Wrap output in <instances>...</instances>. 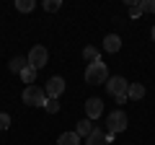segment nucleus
<instances>
[{
  "label": "nucleus",
  "mask_w": 155,
  "mask_h": 145,
  "mask_svg": "<svg viewBox=\"0 0 155 145\" xmlns=\"http://www.w3.org/2000/svg\"><path fill=\"white\" fill-rule=\"evenodd\" d=\"M145 86L142 83H129V91H127V99H132V101H140V99H145Z\"/></svg>",
  "instance_id": "nucleus-9"
},
{
  "label": "nucleus",
  "mask_w": 155,
  "mask_h": 145,
  "mask_svg": "<svg viewBox=\"0 0 155 145\" xmlns=\"http://www.w3.org/2000/svg\"><path fill=\"white\" fill-rule=\"evenodd\" d=\"M21 99H23V104H28V106H44L47 104V93H44V88H39V86H26L23 93H21Z\"/></svg>",
  "instance_id": "nucleus-4"
},
{
  "label": "nucleus",
  "mask_w": 155,
  "mask_h": 145,
  "mask_svg": "<svg viewBox=\"0 0 155 145\" xmlns=\"http://www.w3.org/2000/svg\"><path fill=\"white\" fill-rule=\"evenodd\" d=\"M104 49H106V52H119V49H122V39H119L116 34H106Z\"/></svg>",
  "instance_id": "nucleus-8"
},
{
  "label": "nucleus",
  "mask_w": 155,
  "mask_h": 145,
  "mask_svg": "<svg viewBox=\"0 0 155 145\" xmlns=\"http://www.w3.org/2000/svg\"><path fill=\"white\" fill-rule=\"evenodd\" d=\"M127 130V114L122 109H114V112L106 117V132L109 135H116V132H124Z\"/></svg>",
  "instance_id": "nucleus-3"
},
{
  "label": "nucleus",
  "mask_w": 155,
  "mask_h": 145,
  "mask_svg": "<svg viewBox=\"0 0 155 145\" xmlns=\"http://www.w3.org/2000/svg\"><path fill=\"white\" fill-rule=\"evenodd\" d=\"M106 80H109V67H106V62L96 60V62H91L85 67V83L88 86H98V83H106Z\"/></svg>",
  "instance_id": "nucleus-1"
},
{
  "label": "nucleus",
  "mask_w": 155,
  "mask_h": 145,
  "mask_svg": "<svg viewBox=\"0 0 155 145\" xmlns=\"http://www.w3.org/2000/svg\"><path fill=\"white\" fill-rule=\"evenodd\" d=\"M57 145H80V135L78 132H62Z\"/></svg>",
  "instance_id": "nucleus-11"
},
{
  "label": "nucleus",
  "mask_w": 155,
  "mask_h": 145,
  "mask_svg": "<svg viewBox=\"0 0 155 145\" xmlns=\"http://www.w3.org/2000/svg\"><path fill=\"white\" fill-rule=\"evenodd\" d=\"M34 0H16V11H21V13H28V11H34Z\"/></svg>",
  "instance_id": "nucleus-15"
},
{
  "label": "nucleus",
  "mask_w": 155,
  "mask_h": 145,
  "mask_svg": "<svg viewBox=\"0 0 155 145\" xmlns=\"http://www.w3.org/2000/svg\"><path fill=\"white\" fill-rule=\"evenodd\" d=\"M44 109H47L49 114H57V112H60V104H57V99H47Z\"/></svg>",
  "instance_id": "nucleus-19"
},
{
  "label": "nucleus",
  "mask_w": 155,
  "mask_h": 145,
  "mask_svg": "<svg viewBox=\"0 0 155 145\" xmlns=\"http://www.w3.org/2000/svg\"><path fill=\"white\" fill-rule=\"evenodd\" d=\"M26 60H28V65H31L34 70H41V67L47 65V60H49V52H47L44 47L36 44V47H31V52H28Z\"/></svg>",
  "instance_id": "nucleus-5"
},
{
  "label": "nucleus",
  "mask_w": 155,
  "mask_h": 145,
  "mask_svg": "<svg viewBox=\"0 0 155 145\" xmlns=\"http://www.w3.org/2000/svg\"><path fill=\"white\" fill-rule=\"evenodd\" d=\"M78 135H80V137H88L91 132H93V124H91V119H80V122H78V130H75Z\"/></svg>",
  "instance_id": "nucleus-13"
},
{
  "label": "nucleus",
  "mask_w": 155,
  "mask_h": 145,
  "mask_svg": "<svg viewBox=\"0 0 155 145\" xmlns=\"http://www.w3.org/2000/svg\"><path fill=\"white\" fill-rule=\"evenodd\" d=\"M21 80H23V83H28V86H34V80H36V70H34V67L28 65L26 70L21 72Z\"/></svg>",
  "instance_id": "nucleus-14"
},
{
  "label": "nucleus",
  "mask_w": 155,
  "mask_h": 145,
  "mask_svg": "<svg viewBox=\"0 0 155 145\" xmlns=\"http://www.w3.org/2000/svg\"><path fill=\"white\" fill-rule=\"evenodd\" d=\"M8 124H11V117L0 112V132H3V130H8Z\"/></svg>",
  "instance_id": "nucleus-20"
},
{
  "label": "nucleus",
  "mask_w": 155,
  "mask_h": 145,
  "mask_svg": "<svg viewBox=\"0 0 155 145\" xmlns=\"http://www.w3.org/2000/svg\"><path fill=\"white\" fill-rule=\"evenodd\" d=\"M140 13H155V0H140Z\"/></svg>",
  "instance_id": "nucleus-17"
},
{
  "label": "nucleus",
  "mask_w": 155,
  "mask_h": 145,
  "mask_svg": "<svg viewBox=\"0 0 155 145\" xmlns=\"http://www.w3.org/2000/svg\"><path fill=\"white\" fill-rule=\"evenodd\" d=\"M85 145H109V143H106V132L98 130V127H93V132L88 135V143H85Z\"/></svg>",
  "instance_id": "nucleus-10"
},
{
  "label": "nucleus",
  "mask_w": 155,
  "mask_h": 145,
  "mask_svg": "<svg viewBox=\"0 0 155 145\" xmlns=\"http://www.w3.org/2000/svg\"><path fill=\"white\" fill-rule=\"evenodd\" d=\"M8 67H11L13 72H18V75H21V72L28 67V60H26V57H13V60L8 62Z\"/></svg>",
  "instance_id": "nucleus-12"
},
{
  "label": "nucleus",
  "mask_w": 155,
  "mask_h": 145,
  "mask_svg": "<svg viewBox=\"0 0 155 145\" xmlns=\"http://www.w3.org/2000/svg\"><path fill=\"white\" fill-rule=\"evenodd\" d=\"M101 114H104V101L101 99H88L85 101V119H98Z\"/></svg>",
  "instance_id": "nucleus-7"
},
{
  "label": "nucleus",
  "mask_w": 155,
  "mask_h": 145,
  "mask_svg": "<svg viewBox=\"0 0 155 145\" xmlns=\"http://www.w3.org/2000/svg\"><path fill=\"white\" fill-rule=\"evenodd\" d=\"M60 8H62V0H47L44 3V11H49V13L60 11Z\"/></svg>",
  "instance_id": "nucleus-18"
},
{
  "label": "nucleus",
  "mask_w": 155,
  "mask_h": 145,
  "mask_svg": "<svg viewBox=\"0 0 155 145\" xmlns=\"http://www.w3.org/2000/svg\"><path fill=\"white\" fill-rule=\"evenodd\" d=\"M83 57L88 60V65H91V62H96V60H101V57H98V49H96V47H85V49H83Z\"/></svg>",
  "instance_id": "nucleus-16"
},
{
  "label": "nucleus",
  "mask_w": 155,
  "mask_h": 145,
  "mask_svg": "<svg viewBox=\"0 0 155 145\" xmlns=\"http://www.w3.org/2000/svg\"><path fill=\"white\" fill-rule=\"evenodd\" d=\"M150 36H153V42H155V26H153V31H150Z\"/></svg>",
  "instance_id": "nucleus-21"
},
{
  "label": "nucleus",
  "mask_w": 155,
  "mask_h": 145,
  "mask_svg": "<svg viewBox=\"0 0 155 145\" xmlns=\"http://www.w3.org/2000/svg\"><path fill=\"white\" fill-rule=\"evenodd\" d=\"M106 91L116 99V104H124L127 101V91H129V80L122 75H114V78L106 80Z\"/></svg>",
  "instance_id": "nucleus-2"
},
{
  "label": "nucleus",
  "mask_w": 155,
  "mask_h": 145,
  "mask_svg": "<svg viewBox=\"0 0 155 145\" xmlns=\"http://www.w3.org/2000/svg\"><path fill=\"white\" fill-rule=\"evenodd\" d=\"M44 93H47V99H60L65 93V78H60V75L49 78V83L44 86Z\"/></svg>",
  "instance_id": "nucleus-6"
}]
</instances>
